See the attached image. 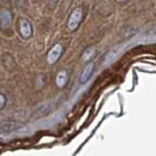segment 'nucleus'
I'll return each instance as SVG.
<instances>
[{
	"label": "nucleus",
	"instance_id": "9d476101",
	"mask_svg": "<svg viewBox=\"0 0 156 156\" xmlns=\"http://www.w3.org/2000/svg\"><path fill=\"white\" fill-rule=\"evenodd\" d=\"M5 101H6V100H5V98H4L2 95H0V108H1V107L5 105Z\"/></svg>",
	"mask_w": 156,
	"mask_h": 156
},
{
	"label": "nucleus",
	"instance_id": "6e6552de",
	"mask_svg": "<svg viewBox=\"0 0 156 156\" xmlns=\"http://www.w3.org/2000/svg\"><path fill=\"white\" fill-rule=\"evenodd\" d=\"M66 80H67V73H66L65 71H60V72L58 73V76H57V78H55V83H57V85H58L59 88L64 87L65 83H66Z\"/></svg>",
	"mask_w": 156,
	"mask_h": 156
},
{
	"label": "nucleus",
	"instance_id": "0eeeda50",
	"mask_svg": "<svg viewBox=\"0 0 156 156\" xmlns=\"http://www.w3.org/2000/svg\"><path fill=\"white\" fill-rule=\"evenodd\" d=\"M93 70H94V64H89L85 66V69L83 70V73L80 75V83H85L89 79V77L91 76Z\"/></svg>",
	"mask_w": 156,
	"mask_h": 156
},
{
	"label": "nucleus",
	"instance_id": "f257e3e1",
	"mask_svg": "<svg viewBox=\"0 0 156 156\" xmlns=\"http://www.w3.org/2000/svg\"><path fill=\"white\" fill-rule=\"evenodd\" d=\"M80 20H82V10H80V9H77V10H75V11L71 13V16H70V20H69V23H67L69 29H70V30H75L78 27Z\"/></svg>",
	"mask_w": 156,
	"mask_h": 156
},
{
	"label": "nucleus",
	"instance_id": "39448f33",
	"mask_svg": "<svg viewBox=\"0 0 156 156\" xmlns=\"http://www.w3.org/2000/svg\"><path fill=\"white\" fill-rule=\"evenodd\" d=\"M51 109H52V103L51 102H44V103H42V105H40L39 107H36L35 108V111H34V115H44V114H47V113H49L51 112Z\"/></svg>",
	"mask_w": 156,
	"mask_h": 156
},
{
	"label": "nucleus",
	"instance_id": "7ed1b4c3",
	"mask_svg": "<svg viewBox=\"0 0 156 156\" xmlns=\"http://www.w3.org/2000/svg\"><path fill=\"white\" fill-rule=\"evenodd\" d=\"M61 52H62L61 44H59V43L55 44V46L49 51V53H48V55H47V61H48V64H54L59 59Z\"/></svg>",
	"mask_w": 156,
	"mask_h": 156
},
{
	"label": "nucleus",
	"instance_id": "ddd939ff",
	"mask_svg": "<svg viewBox=\"0 0 156 156\" xmlns=\"http://www.w3.org/2000/svg\"><path fill=\"white\" fill-rule=\"evenodd\" d=\"M118 1H125V0H118Z\"/></svg>",
	"mask_w": 156,
	"mask_h": 156
},
{
	"label": "nucleus",
	"instance_id": "9b49d317",
	"mask_svg": "<svg viewBox=\"0 0 156 156\" xmlns=\"http://www.w3.org/2000/svg\"><path fill=\"white\" fill-rule=\"evenodd\" d=\"M151 33H153V34H156V28L154 29V30H153V31H151Z\"/></svg>",
	"mask_w": 156,
	"mask_h": 156
},
{
	"label": "nucleus",
	"instance_id": "1a4fd4ad",
	"mask_svg": "<svg viewBox=\"0 0 156 156\" xmlns=\"http://www.w3.org/2000/svg\"><path fill=\"white\" fill-rule=\"evenodd\" d=\"M94 53H95V47L88 48V49L84 52V54H83V60H89V59L94 55Z\"/></svg>",
	"mask_w": 156,
	"mask_h": 156
},
{
	"label": "nucleus",
	"instance_id": "f8f14e48",
	"mask_svg": "<svg viewBox=\"0 0 156 156\" xmlns=\"http://www.w3.org/2000/svg\"><path fill=\"white\" fill-rule=\"evenodd\" d=\"M2 1H5V2H6V1H9V0H2Z\"/></svg>",
	"mask_w": 156,
	"mask_h": 156
},
{
	"label": "nucleus",
	"instance_id": "423d86ee",
	"mask_svg": "<svg viewBox=\"0 0 156 156\" xmlns=\"http://www.w3.org/2000/svg\"><path fill=\"white\" fill-rule=\"evenodd\" d=\"M20 125L15 124V122H5L2 125H0V132H12L16 130H20Z\"/></svg>",
	"mask_w": 156,
	"mask_h": 156
},
{
	"label": "nucleus",
	"instance_id": "20e7f679",
	"mask_svg": "<svg viewBox=\"0 0 156 156\" xmlns=\"http://www.w3.org/2000/svg\"><path fill=\"white\" fill-rule=\"evenodd\" d=\"M20 31L22 34V36L24 39H28L31 36V33H33V29H31V24L30 22L27 20H20Z\"/></svg>",
	"mask_w": 156,
	"mask_h": 156
},
{
	"label": "nucleus",
	"instance_id": "f03ea898",
	"mask_svg": "<svg viewBox=\"0 0 156 156\" xmlns=\"http://www.w3.org/2000/svg\"><path fill=\"white\" fill-rule=\"evenodd\" d=\"M11 25V13L7 9L0 10V27L2 29H9Z\"/></svg>",
	"mask_w": 156,
	"mask_h": 156
}]
</instances>
